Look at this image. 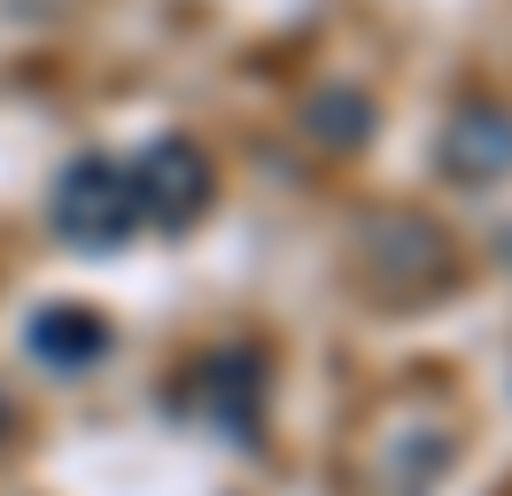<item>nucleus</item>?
I'll return each mask as SVG.
<instances>
[{
	"label": "nucleus",
	"mask_w": 512,
	"mask_h": 496,
	"mask_svg": "<svg viewBox=\"0 0 512 496\" xmlns=\"http://www.w3.org/2000/svg\"><path fill=\"white\" fill-rule=\"evenodd\" d=\"M365 256H373V272H381L388 295H412V287H427V279L450 272V241L412 210L365 217Z\"/></svg>",
	"instance_id": "5"
},
{
	"label": "nucleus",
	"mask_w": 512,
	"mask_h": 496,
	"mask_svg": "<svg viewBox=\"0 0 512 496\" xmlns=\"http://www.w3.org/2000/svg\"><path fill=\"white\" fill-rule=\"evenodd\" d=\"M55 233L70 248H86V256H109V248L125 241L132 225H140V202H132V171L125 163H109V155H78L63 179H55Z\"/></svg>",
	"instance_id": "1"
},
{
	"label": "nucleus",
	"mask_w": 512,
	"mask_h": 496,
	"mask_svg": "<svg viewBox=\"0 0 512 496\" xmlns=\"http://www.w3.org/2000/svg\"><path fill=\"white\" fill-rule=\"evenodd\" d=\"M303 132L326 140V148H365V132H373V101L357 86H326L311 109H303Z\"/></svg>",
	"instance_id": "8"
},
{
	"label": "nucleus",
	"mask_w": 512,
	"mask_h": 496,
	"mask_svg": "<svg viewBox=\"0 0 512 496\" xmlns=\"http://www.w3.org/2000/svg\"><path fill=\"white\" fill-rule=\"evenodd\" d=\"M8 427H16V411H8V396H0V442H8Z\"/></svg>",
	"instance_id": "9"
},
{
	"label": "nucleus",
	"mask_w": 512,
	"mask_h": 496,
	"mask_svg": "<svg viewBox=\"0 0 512 496\" xmlns=\"http://www.w3.org/2000/svg\"><path fill=\"white\" fill-rule=\"evenodd\" d=\"M365 450H373L365 496H427V489L450 473V458H458V434H450V419H419V427L381 419Z\"/></svg>",
	"instance_id": "3"
},
{
	"label": "nucleus",
	"mask_w": 512,
	"mask_h": 496,
	"mask_svg": "<svg viewBox=\"0 0 512 496\" xmlns=\"http://www.w3.org/2000/svg\"><path fill=\"white\" fill-rule=\"evenodd\" d=\"M132 202L148 225L163 233H187L194 217L210 210V163L187 148V140H156V148L132 163Z\"/></svg>",
	"instance_id": "4"
},
{
	"label": "nucleus",
	"mask_w": 512,
	"mask_h": 496,
	"mask_svg": "<svg viewBox=\"0 0 512 496\" xmlns=\"http://www.w3.org/2000/svg\"><path fill=\"white\" fill-rule=\"evenodd\" d=\"M435 163H443V179H458V186H497L512 171V109H458V117L443 124Z\"/></svg>",
	"instance_id": "6"
},
{
	"label": "nucleus",
	"mask_w": 512,
	"mask_h": 496,
	"mask_svg": "<svg viewBox=\"0 0 512 496\" xmlns=\"http://www.w3.org/2000/svg\"><path fill=\"white\" fill-rule=\"evenodd\" d=\"M179 411H194L202 427H218L225 442H256V427H264V357L256 349H218V357L187 365Z\"/></svg>",
	"instance_id": "2"
},
{
	"label": "nucleus",
	"mask_w": 512,
	"mask_h": 496,
	"mask_svg": "<svg viewBox=\"0 0 512 496\" xmlns=\"http://www.w3.org/2000/svg\"><path fill=\"white\" fill-rule=\"evenodd\" d=\"M32 357L39 365H55V372H86V365H101L109 357V318L101 310H86V303H47L32 318Z\"/></svg>",
	"instance_id": "7"
}]
</instances>
